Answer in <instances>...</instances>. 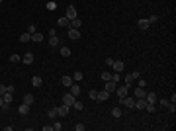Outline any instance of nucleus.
<instances>
[{"instance_id": "cd10ccee", "label": "nucleus", "mask_w": 176, "mask_h": 131, "mask_svg": "<svg viewBox=\"0 0 176 131\" xmlns=\"http://www.w3.org/2000/svg\"><path fill=\"white\" fill-rule=\"evenodd\" d=\"M61 55H63V57H71V49H69V47H61Z\"/></svg>"}, {"instance_id": "c756f323", "label": "nucleus", "mask_w": 176, "mask_h": 131, "mask_svg": "<svg viewBox=\"0 0 176 131\" xmlns=\"http://www.w3.org/2000/svg\"><path fill=\"white\" fill-rule=\"evenodd\" d=\"M133 80H135V76H133V72H131V74H125V84H131Z\"/></svg>"}, {"instance_id": "37998d69", "label": "nucleus", "mask_w": 176, "mask_h": 131, "mask_svg": "<svg viewBox=\"0 0 176 131\" xmlns=\"http://www.w3.org/2000/svg\"><path fill=\"white\" fill-rule=\"evenodd\" d=\"M0 2H2V0H0Z\"/></svg>"}, {"instance_id": "4468645a", "label": "nucleus", "mask_w": 176, "mask_h": 131, "mask_svg": "<svg viewBox=\"0 0 176 131\" xmlns=\"http://www.w3.org/2000/svg\"><path fill=\"white\" fill-rule=\"evenodd\" d=\"M57 24H59L61 27H69V26H71V20H69L67 16H63V18H59V22H57Z\"/></svg>"}, {"instance_id": "7c9ffc66", "label": "nucleus", "mask_w": 176, "mask_h": 131, "mask_svg": "<svg viewBox=\"0 0 176 131\" xmlns=\"http://www.w3.org/2000/svg\"><path fill=\"white\" fill-rule=\"evenodd\" d=\"M110 80H114V82H119V72H114V74H110Z\"/></svg>"}, {"instance_id": "72a5a7b5", "label": "nucleus", "mask_w": 176, "mask_h": 131, "mask_svg": "<svg viewBox=\"0 0 176 131\" xmlns=\"http://www.w3.org/2000/svg\"><path fill=\"white\" fill-rule=\"evenodd\" d=\"M88 96H90V100H96V96H98V90H94V88H92V90L88 92Z\"/></svg>"}, {"instance_id": "79ce46f5", "label": "nucleus", "mask_w": 176, "mask_h": 131, "mask_svg": "<svg viewBox=\"0 0 176 131\" xmlns=\"http://www.w3.org/2000/svg\"><path fill=\"white\" fill-rule=\"evenodd\" d=\"M2 104H4V98H2V96H0V106H2Z\"/></svg>"}, {"instance_id": "a19ab883", "label": "nucleus", "mask_w": 176, "mask_h": 131, "mask_svg": "<svg viewBox=\"0 0 176 131\" xmlns=\"http://www.w3.org/2000/svg\"><path fill=\"white\" fill-rule=\"evenodd\" d=\"M4 92H6V86H4V84H0V96H2Z\"/></svg>"}, {"instance_id": "a211bd4d", "label": "nucleus", "mask_w": 176, "mask_h": 131, "mask_svg": "<svg viewBox=\"0 0 176 131\" xmlns=\"http://www.w3.org/2000/svg\"><path fill=\"white\" fill-rule=\"evenodd\" d=\"M33 94H24V102H22V104H27V106H32L33 104Z\"/></svg>"}, {"instance_id": "1a4fd4ad", "label": "nucleus", "mask_w": 176, "mask_h": 131, "mask_svg": "<svg viewBox=\"0 0 176 131\" xmlns=\"http://www.w3.org/2000/svg\"><path fill=\"white\" fill-rule=\"evenodd\" d=\"M133 96H135V98H145V96H147V90L141 88V86H137L135 90H133Z\"/></svg>"}, {"instance_id": "ddd939ff", "label": "nucleus", "mask_w": 176, "mask_h": 131, "mask_svg": "<svg viewBox=\"0 0 176 131\" xmlns=\"http://www.w3.org/2000/svg\"><path fill=\"white\" fill-rule=\"evenodd\" d=\"M111 67H114V71H116V72H121V71H123V63H121V61H117V59H114Z\"/></svg>"}, {"instance_id": "a878e982", "label": "nucleus", "mask_w": 176, "mask_h": 131, "mask_svg": "<svg viewBox=\"0 0 176 131\" xmlns=\"http://www.w3.org/2000/svg\"><path fill=\"white\" fill-rule=\"evenodd\" d=\"M2 98H4V102H8V104H12L14 96H12V94H10V92H4V94H2Z\"/></svg>"}, {"instance_id": "7ed1b4c3", "label": "nucleus", "mask_w": 176, "mask_h": 131, "mask_svg": "<svg viewBox=\"0 0 176 131\" xmlns=\"http://www.w3.org/2000/svg\"><path fill=\"white\" fill-rule=\"evenodd\" d=\"M69 110H71V106H67V104L59 106V108H57V113H59V118H67V116H69Z\"/></svg>"}, {"instance_id": "0eeeda50", "label": "nucleus", "mask_w": 176, "mask_h": 131, "mask_svg": "<svg viewBox=\"0 0 176 131\" xmlns=\"http://www.w3.org/2000/svg\"><path fill=\"white\" fill-rule=\"evenodd\" d=\"M69 37H71L72 41H76V39H80V32H78L76 27H69Z\"/></svg>"}, {"instance_id": "20e7f679", "label": "nucleus", "mask_w": 176, "mask_h": 131, "mask_svg": "<svg viewBox=\"0 0 176 131\" xmlns=\"http://www.w3.org/2000/svg\"><path fill=\"white\" fill-rule=\"evenodd\" d=\"M137 26H139V29H143V32H147L151 27V22H149V18H141V20L137 22Z\"/></svg>"}, {"instance_id": "393cba45", "label": "nucleus", "mask_w": 176, "mask_h": 131, "mask_svg": "<svg viewBox=\"0 0 176 131\" xmlns=\"http://www.w3.org/2000/svg\"><path fill=\"white\" fill-rule=\"evenodd\" d=\"M82 78H84V74H82V72H80V71H76V72H74V74H72V80H74V82H80V80H82Z\"/></svg>"}, {"instance_id": "dca6fc26", "label": "nucleus", "mask_w": 176, "mask_h": 131, "mask_svg": "<svg viewBox=\"0 0 176 131\" xmlns=\"http://www.w3.org/2000/svg\"><path fill=\"white\" fill-rule=\"evenodd\" d=\"M69 88H71V94L74 96V98H76L78 94H80V86H78V84H74V82H72V84L69 86Z\"/></svg>"}, {"instance_id": "39448f33", "label": "nucleus", "mask_w": 176, "mask_h": 131, "mask_svg": "<svg viewBox=\"0 0 176 131\" xmlns=\"http://www.w3.org/2000/svg\"><path fill=\"white\" fill-rule=\"evenodd\" d=\"M116 92H117V96H119V98H121V96H127V94H129V84L117 86V88H116Z\"/></svg>"}, {"instance_id": "c9c22d12", "label": "nucleus", "mask_w": 176, "mask_h": 131, "mask_svg": "<svg viewBox=\"0 0 176 131\" xmlns=\"http://www.w3.org/2000/svg\"><path fill=\"white\" fill-rule=\"evenodd\" d=\"M84 127H86L84 123H76L74 125V131H84Z\"/></svg>"}, {"instance_id": "473e14b6", "label": "nucleus", "mask_w": 176, "mask_h": 131, "mask_svg": "<svg viewBox=\"0 0 176 131\" xmlns=\"http://www.w3.org/2000/svg\"><path fill=\"white\" fill-rule=\"evenodd\" d=\"M20 61H22L20 55H12V57H10V63H20Z\"/></svg>"}, {"instance_id": "e433bc0d", "label": "nucleus", "mask_w": 176, "mask_h": 131, "mask_svg": "<svg viewBox=\"0 0 176 131\" xmlns=\"http://www.w3.org/2000/svg\"><path fill=\"white\" fill-rule=\"evenodd\" d=\"M100 78L104 80V82H106V80H110V72H102V76H100Z\"/></svg>"}, {"instance_id": "f704fd0d", "label": "nucleus", "mask_w": 176, "mask_h": 131, "mask_svg": "<svg viewBox=\"0 0 176 131\" xmlns=\"http://www.w3.org/2000/svg\"><path fill=\"white\" fill-rule=\"evenodd\" d=\"M61 127H63L61 121H53V129H55V131H61Z\"/></svg>"}, {"instance_id": "bb28decb", "label": "nucleus", "mask_w": 176, "mask_h": 131, "mask_svg": "<svg viewBox=\"0 0 176 131\" xmlns=\"http://www.w3.org/2000/svg\"><path fill=\"white\" fill-rule=\"evenodd\" d=\"M47 116H49V118H51V119H55V118H59V113H57V108H51V110L47 111Z\"/></svg>"}, {"instance_id": "58836bf2", "label": "nucleus", "mask_w": 176, "mask_h": 131, "mask_svg": "<svg viewBox=\"0 0 176 131\" xmlns=\"http://www.w3.org/2000/svg\"><path fill=\"white\" fill-rule=\"evenodd\" d=\"M149 22H151V24H156V22H158V16H151Z\"/></svg>"}, {"instance_id": "f3484780", "label": "nucleus", "mask_w": 176, "mask_h": 131, "mask_svg": "<svg viewBox=\"0 0 176 131\" xmlns=\"http://www.w3.org/2000/svg\"><path fill=\"white\" fill-rule=\"evenodd\" d=\"M145 100H147V104H155V102H156V94H153V92H147Z\"/></svg>"}, {"instance_id": "9b49d317", "label": "nucleus", "mask_w": 176, "mask_h": 131, "mask_svg": "<svg viewBox=\"0 0 176 131\" xmlns=\"http://www.w3.org/2000/svg\"><path fill=\"white\" fill-rule=\"evenodd\" d=\"M29 108H32V106H27V104L18 106V113L20 116H27V113H29Z\"/></svg>"}, {"instance_id": "412c9836", "label": "nucleus", "mask_w": 176, "mask_h": 131, "mask_svg": "<svg viewBox=\"0 0 176 131\" xmlns=\"http://www.w3.org/2000/svg\"><path fill=\"white\" fill-rule=\"evenodd\" d=\"M32 39V33H22V35H20V43H27V41Z\"/></svg>"}, {"instance_id": "5701e85b", "label": "nucleus", "mask_w": 176, "mask_h": 131, "mask_svg": "<svg viewBox=\"0 0 176 131\" xmlns=\"http://www.w3.org/2000/svg\"><path fill=\"white\" fill-rule=\"evenodd\" d=\"M49 47H59V37L57 35H51V37H49Z\"/></svg>"}, {"instance_id": "f257e3e1", "label": "nucleus", "mask_w": 176, "mask_h": 131, "mask_svg": "<svg viewBox=\"0 0 176 131\" xmlns=\"http://www.w3.org/2000/svg\"><path fill=\"white\" fill-rule=\"evenodd\" d=\"M119 102H121L125 108H135V96H121Z\"/></svg>"}, {"instance_id": "aec40b11", "label": "nucleus", "mask_w": 176, "mask_h": 131, "mask_svg": "<svg viewBox=\"0 0 176 131\" xmlns=\"http://www.w3.org/2000/svg\"><path fill=\"white\" fill-rule=\"evenodd\" d=\"M72 82H74L72 76H63V78H61V84H63V86H71Z\"/></svg>"}, {"instance_id": "c85d7f7f", "label": "nucleus", "mask_w": 176, "mask_h": 131, "mask_svg": "<svg viewBox=\"0 0 176 131\" xmlns=\"http://www.w3.org/2000/svg\"><path fill=\"white\" fill-rule=\"evenodd\" d=\"M111 116H114V118H121V108H114V110H111Z\"/></svg>"}, {"instance_id": "ea45409f", "label": "nucleus", "mask_w": 176, "mask_h": 131, "mask_svg": "<svg viewBox=\"0 0 176 131\" xmlns=\"http://www.w3.org/2000/svg\"><path fill=\"white\" fill-rule=\"evenodd\" d=\"M35 32V26H33V24H29V26H27V33H33Z\"/></svg>"}, {"instance_id": "2eb2a0df", "label": "nucleus", "mask_w": 176, "mask_h": 131, "mask_svg": "<svg viewBox=\"0 0 176 131\" xmlns=\"http://www.w3.org/2000/svg\"><path fill=\"white\" fill-rule=\"evenodd\" d=\"M32 41H35V43H41V41H43V33L33 32V33H32Z\"/></svg>"}, {"instance_id": "6e6552de", "label": "nucleus", "mask_w": 176, "mask_h": 131, "mask_svg": "<svg viewBox=\"0 0 176 131\" xmlns=\"http://www.w3.org/2000/svg\"><path fill=\"white\" fill-rule=\"evenodd\" d=\"M117 88V82H114V80H106V86H104V90H108L111 94V92H116Z\"/></svg>"}, {"instance_id": "f03ea898", "label": "nucleus", "mask_w": 176, "mask_h": 131, "mask_svg": "<svg viewBox=\"0 0 176 131\" xmlns=\"http://www.w3.org/2000/svg\"><path fill=\"white\" fill-rule=\"evenodd\" d=\"M65 16L69 18V20H74V18H78V14H76V8L72 6H67V10H65Z\"/></svg>"}, {"instance_id": "423d86ee", "label": "nucleus", "mask_w": 176, "mask_h": 131, "mask_svg": "<svg viewBox=\"0 0 176 131\" xmlns=\"http://www.w3.org/2000/svg\"><path fill=\"white\" fill-rule=\"evenodd\" d=\"M108 98H110V92L108 90H98V96H96L98 102H106Z\"/></svg>"}, {"instance_id": "6ab92c4d", "label": "nucleus", "mask_w": 176, "mask_h": 131, "mask_svg": "<svg viewBox=\"0 0 176 131\" xmlns=\"http://www.w3.org/2000/svg\"><path fill=\"white\" fill-rule=\"evenodd\" d=\"M72 110H84V104H82V102H80V100H74V102H72V106H71Z\"/></svg>"}, {"instance_id": "2f4dec72", "label": "nucleus", "mask_w": 176, "mask_h": 131, "mask_svg": "<svg viewBox=\"0 0 176 131\" xmlns=\"http://www.w3.org/2000/svg\"><path fill=\"white\" fill-rule=\"evenodd\" d=\"M145 110L151 111V113H155V111H156V106L155 104H147V108H145Z\"/></svg>"}, {"instance_id": "f8f14e48", "label": "nucleus", "mask_w": 176, "mask_h": 131, "mask_svg": "<svg viewBox=\"0 0 176 131\" xmlns=\"http://www.w3.org/2000/svg\"><path fill=\"white\" fill-rule=\"evenodd\" d=\"M22 63H24V65H32L33 63V53H26V55L22 57Z\"/></svg>"}, {"instance_id": "b1692460", "label": "nucleus", "mask_w": 176, "mask_h": 131, "mask_svg": "<svg viewBox=\"0 0 176 131\" xmlns=\"http://www.w3.org/2000/svg\"><path fill=\"white\" fill-rule=\"evenodd\" d=\"M32 84L35 86V88H39V86L43 84V80H41V76H33V78H32Z\"/></svg>"}, {"instance_id": "4be33fe9", "label": "nucleus", "mask_w": 176, "mask_h": 131, "mask_svg": "<svg viewBox=\"0 0 176 131\" xmlns=\"http://www.w3.org/2000/svg\"><path fill=\"white\" fill-rule=\"evenodd\" d=\"M80 26H82L80 18H74V20H71V26H69V27H76V29H80Z\"/></svg>"}, {"instance_id": "4c0bfd02", "label": "nucleus", "mask_w": 176, "mask_h": 131, "mask_svg": "<svg viewBox=\"0 0 176 131\" xmlns=\"http://www.w3.org/2000/svg\"><path fill=\"white\" fill-rule=\"evenodd\" d=\"M168 104H170V102H168V100H161V108H168Z\"/></svg>"}, {"instance_id": "9d476101", "label": "nucleus", "mask_w": 176, "mask_h": 131, "mask_svg": "<svg viewBox=\"0 0 176 131\" xmlns=\"http://www.w3.org/2000/svg\"><path fill=\"white\" fill-rule=\"evenodd\" d=\"M74 96H72L71 92H69V94H63V104H67V106H72V102H74Z\"/></svg>"}]
</instances>
